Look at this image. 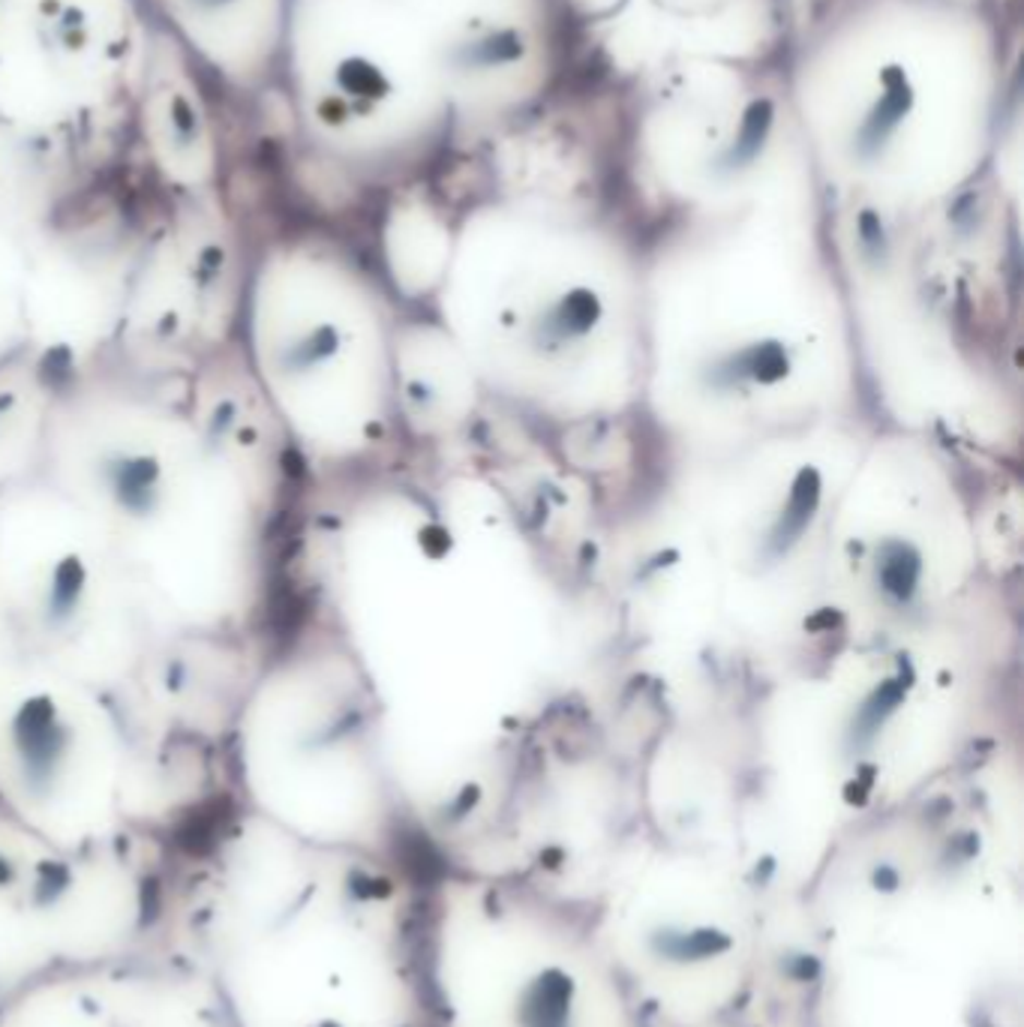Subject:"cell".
I'll list each match as a JSON object with an SVG mask.
<instances>
[{
    "label": "cell",
    "instance_id": "cell-1",
    "mask_svg": "<svg viewBox=\"0 0 1024 1027\" xmlns=\"http://www.w3.org/2000/svg\"><path fill=\"white\" fill-rule=\"evenodd\" d=\"M39 478L109 533L178 631H211L243 601L259 507L190 415L85 379L55 394Z\"/></svg>",
    "mask_w": 1024,
    "mask_h": 1027
},
{
    "label": "cell",
    "instance_id": "cell-2",
    "mask_svg": "<svg viewBox=\"0 0 1024 1027\" xmlns=\"http://www.w3.org/2000/svg\"><path fill=\"white\" fill-rule=\"evenodd\" d=\"M171 631L85 507L46 478L0 487V649L111 691Z\"/></svg>",
    "mask_w": 1024,
    "mask_h": 1027
},
{
    "label": "cell",
    "instance_id": "cell-4",
    "mask_svg": "<svg viewBox=\"0 0 1024 1027\" xmlns=\"http://www.w3.org/2000/svg\"><path fill=\"white\" fill-rule=\"evenodd\" d=\"M243 679L241 655L219 634L171 631L147 649L127 682L139 689L135 701L145 706V718L205 727L241 709Z\"/></svg>",
    "mask_w": 1024,
    "mask_h": 1027
},
{
    "label": "cell",
    "instance_id": "cell-3",
    "mask_svg": "<svg viewBox=\"0 0 1024 1027\" xmlns=\"http://www.w3.org/2000/svg\"><path fill=\"white\" fill-rule=\"evenodd\" d=\"M190 421L211 454L241 481L253 505H271L279 493V418L250 367L205 363L193 379Z\"/></svg>",
    "mask_w": 1024,
    "mask_h": 1027
},
{
    "label": "cell",
    "instance_id": "cell-5",
    "mask_svg": "<svg viewBox=\"0 0 1024 1027\" xmlns=\"http://www.w3.org/2000/svg\"><path fill=\"white\" fill-rule=\"evenodd\" d=\"M55 394L31 349L0 363V487L39 478Z\"/></svg>",
    "mask_w": 1024,
    "mask_h": 1027
},
{
    "label": "cell",
    "instance_id": "cell-6",
    "mask_svg": "<svg viewBox=\"0 0 1024 1027\" xmlns=\"http://www.w3.org/2000/svg\"><path fill=\"white\" fill-rule=\"evenodd\" d=\"M27 349V255L0 231V363Z\"/></svg>",
    "mask_w": 1024,
    "mask_h": 1027
}]
</instances>
